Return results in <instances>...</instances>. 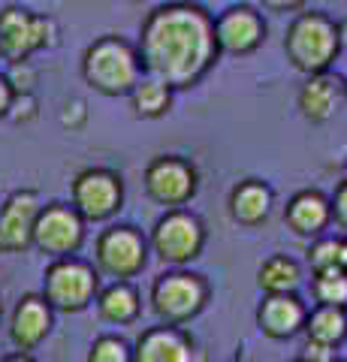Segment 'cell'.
I'll return each instance as SVG.
<instances>
[{"label":"cell","instance_id":"cell-1","mask_svg":"<svg viewBox=\"0 0 347 362\" xmlns=\"http://www.w3.org/2000/svg\"><path fill=\"white\" fill-rule=\"evenodd\" d=\"M218 54L215 21L199 6L172 4L160 6L145 18L139 40V64L154 78L190 88L211 66Z\"/></svg>","mask_w":347,"mask_h":362},{"label":"cell","instance_id":"cell-2","mask_svg":"<svg viewBox=\"0 0 347 362\" xmlns=\"http://www.w3.org/2000/svg\"><path fill=\"white\" fill-rule=\"evenodd\" d=\"M82 73H85V82L97 88L100 94H109V97L130 94L133 85L139 82V58L118 37H103L85 52Z\"/></svg>","mask_w":347,"mask_h":362},{"label":"cell","instance_id":"cell-3","mask_svg":"<svg viewBox=\"0 0 347 362\" xmlns=\"http://www.w3.org/2000/svg\"><path fill=\"white\" fill-rule=\"evenodd\" d=\"M339 49H341L339 28L320 13L299 16L293 25H290L287 40H284V52H287L290 64L302 73H323L332 64Z\"/></svg>","mask_w":347,"mask_h":362},{"label":"cell","instance_id":"cell-4","mask_svg":"<svg viewBox=\"0 0 347 362\" xmlns=\"http://www.w3.org/2000/svg\"><path fill=\"white\" fill-rule=\"evenodd\" d=\"M97 293V275L79 259H54L46 269V302L58 311H82Z\"/></svg>","mask_w":347,"mask_h":362},{"label":"cell","instance_id":"cell-5","mask_svg":"<svg viewBox=\"0 0 347 362\" xmlns=\"http://www.w3.org/2000/svg\"><path fill=\"white\" fill-rule=\"evenodd\" d=\"M208 287L199 275L187 272H170L163 275L151 290V305L160 320L166 323H184L206 305Z\"/></svg>","mask_w":347,"mask_h":362},{"label":"cell","instance_id":"cell-6","mask_svg":"<svg viewBox=\"0 0 347 362\" xmlns=\"http://www.w3.org/2000/svg\"><path fill=\"white\" fill-rule=\"evenodd\" d=\"M54 45V21L30 16L25 9L9 6L0 13V54L9 61H25L37 49Z\"/></svg>","mask_w":347,"mask_h":362},{"label":"cell","instance_id":"cell-7","mask_svg":"<svg viewBox=\"0 0 347 362\" xmlns=\"http://www.w3.org/2000/svg\"><path fill=\"white\" fill-rule=\"evenodd\" d=\"M85 235V226L79 211L66 209V206H46L37 211L33 221V245L40 251H46L52 257H70L73 251H79Z\"/></svg>","mask_w":347,"mask_h":362},{"label":"cell","instance_id":"cell-8","mask_svg":"<svg viewBox=\"0 0 347 362\" xmlns=\"http://www.w3.org/2000/svg\"><path fill=\"white\" fill-rule=\"evenodd\" d=\"M203 223H199L194 214L187 211H170L166 218L158 221L154 226V251L160 254V259L166 263H187L199 254L203 247Z\"/></svg>","mask_w":347,"mask_h":362},{"label":"cell","instance_id":"cell-9","mask_svg":"<svg viewBox=\"0 0 347 362\" xmlns=\"http://www.w3.org/2000/svg\"><path fill=\"white\" fill-rule=\"evenodd\" d=\"M97 266L112 278H133L145 266V242L133 226H112L97 239Z\"/></svg>","mask_w":347,"mask_h":362},{"label":"cell","instance_id":"cell-10","mask_svg":"<svg viewBox=\"0 0 347 362\" xmlns=\"http://www.w3.org/2000/svg\"><path fill=\"white\" fill-rule=\"evenodd\" d=\"M121 181L106 169H85L73 181V202L76 211L88 221H103L121 209Z\"/></svg>","mask_w":347,"mask_h":362},{"label":"cell","instance_id":"cell-11","mask_svg":"<svg viewBox=\"0 0 347 362\" xmlns=\"http://www.w3.org/2000/svg\"><path fill=\"white\" fill-rule=\"evenodd\" d=\"M145 190L160 206H182V202L194 197L196 173L194 166L178 160V157H158L145 169Z\"/></svg>","mask_w":347,"mask_h":362},{"label":"cell","instance_id":"cell-12","mask_svg":"<svg viewBox=\"0 0 347 362\" xmlns=\"http://www.w3.org/2000/svg\"><path fill=\"white\" fill-rule=\"evenodd\" d=\"M40 202L37 194L30 190H18L6 199L0 209V254H16L25 251L33 242V221H37Z\"/></svg>","mask_w":347,"mask_h":362},{"label":"cell","instance_id":"cell-13","mask_svg":"<svg viewBox=\"0 0 347 362\" xmlns=\"http://www.w3.org/2000/svg\"><path fill=\"white\" fill-rule=\"evenodd\" d=\"M266 25L260 21V16L248 6H233L227 9L218 21H215V40L218 49L230 52V54H248L257 45L263 42Z\"/></svg>","mask_w":347,"mask_h":362},{"label":"cell","instance_id":"cell-14","mask_svg":"<svg viewBox=\"0 0 347 362\" xmlns=\"http://www.w3.org/2000/svg\"><path fill=\"white\" fill-rule=\"evenodd\" d=\"M344 100V82L329 73H311L308 85L299 90V109L308 121H329Z\"/></svg>","mask_w":347,"mask_h":362},{"label":"cell","instance_id":"cell-15","mask_svg":"<svg viewBox=\"0 0 347 362\" xmlns=\"http://www.w3.org/2000/svg\"><path fill=\"white\" fill-rule=\"evenodd\" d=\"M257 320L269 338H290L305 323V308L293 293H269V299L257 311Z\"/></svg>","mask_w":347,"mask_h":362},{"label":"cell","instance_id":"cell-16","mask_svg":"<svg viewBox=\"0 0 347 362\" xmlns=\"http://www.w3.org/2000/svg\"><path fill=\"white\" fill-rule=\"evenodd\" d=\"M52 305L40 296H25L13 311V323H9V335L21 350L37 347L52 329Z\"/></svg>","mask_w":347,"mask_h":362},{"label":"cell","instance_id":"cell-17","mask_svg":"<svg viewBox=\"0 0 347 362\" xmlns=\"http://www.w3.org/2000/svg\"><path fill=\"white\" fill-rule=\"evenodd\" d=\"M139 362H187L190 359V341L172 329V326H160V329H148L136 344Z\"/></svg>","mask_w":347,"mask_h":362},{"label":"cell","instance_id":"cell-18","mask_svg":"<svg viewBox=\"0 0 347 362\" xmlns=\"http://www.w3.org/2000/svg\"><path fill=\"white\" fill-rule=\"evenodd\" d=\"M329 218H332V209H329L327 197L317 194V190H302L287 206V223L293 226V233H299V235L320 233L323 226L329 223Z\"/></svg>","mask_w":347,"mask_h":362},{"label":"cell","instance_id":"cell-19","mask_svg":"<svg viewBox=\"0 0 347 362\" xmlns=\"http://www.w3.org/2000/svg\"><path fill=\"white\" fill-rule=\"evenodd\" d=\"M269 206H272V194H269V187L260 185V181H242L230 197L233 218L239 223H248V226L266 221Z\"/></svg>","mask_w":347,"mask_h":362},{"label":"cell","instance_id":"cell-20","mask_svg":"<svg viewBox=\"0 0 347 362\" xmlns=\"http://www.w3.org/2000/svg\"><path fill=\"white\" fill-rule=\"evenodd\" d=\"M97 308L100 317L109 323H130L139 314V296L130 284H112L109 290L100 293Z\"/></svg>","mask_w":347,"mask_h":362},{"label":"cell","instance_id":"cell-21","mask_svg":"<svg viewBox=\"0 0 347 362\" xmlns=\"http://www.w3.org/2000/svg\"><path fill=\"white\" fill-rule=\"evenodd\" d=\"M130 97H133L136 115H142V118H160V115H166V109L172 103L170 85L160 82V78H142V82L133 85Z\"/></svg>","mask_w":347,"mask_h":362},{"label":"cell","instance_id":"cell-22","mask_svg":"<svg viewBox=\"0 0 347 362\" xmlns=\"http://www.w3.org/2000/svg\"><path fill=\"white\" fill-rule=\"evenodd\" d=\"M305 329H308V338L335 347L347 335V314L339 305H320V308L308 317Z\"/></svg>","mask_w":347,"mask_h":362},{"label":"cell","instance_id":"cell-23","mask_svg":"<svg viewBox=\"0 0 347 362\" xmlns=\"http://www.w3.org/2000/svg\"><path fill=\"white\" fill-rule=\"evenodd\" d=\"M299 266L290 257H272L260 266L257 284L266 293H293L299 287Z\"/></svg>","mask_w":347,"mask_h":362},{"label":"cell","instance_id":"cell-24","mask_svg":"<svg viewBox=\"0 0 347 362\" xmlns=\"http://www.w3.org/2000/svg\"><path fill=\"white\" fill-rule=\"evenodd\" d=\"M314 296L320 305L347 308V269L314 272Z\"/></svg>","mask_w":347,"mask_h":362},{"label":"cell","instance_id":"cell-25","mask_svg":"<svg viewBox=\"0 0 347 362\" xmlns=\"http://www.w3.org/2000/svg\"><path fill=\"white\" fill-rule=\"evenodd\" d=\"M308 263L314 272H327V269H347V242L344 239H327L317 242L308 254Z\"/></svg>","mask_w":347,"mask_h":362},{"label":"cell","instance_id":"cell-26","mask_svg":"<svg viewBox=\"0 0 347 362\" xmlns=\"http://www.w3.org/2000/svg\"><path fill=\"white\" fill-rule=\"evenodd\" d=\"M127 359H130V350L121 338L106 335L91 347V362H127Z\"/></svg>","mask_w":347,"mask_h":362},{"label":"cell","instance_id":"cell-27","mask_svg":"<svg viewBox=\"0 0 347 362\" xmlns=\"http://www.w3.org/2000/svg\"><path fill=\"white\" fill-rule=\"evenodd\" d=\"M6 82L13 88V94H30L33 85H37V70H33L28 61H13Z\"/></svg>","mask_w":347,"mask_h":362},{"label":"cell","instance_id":"cell-28","mask_svg":"<svg viewBox=\"0 0 347 362\" xmlns=\"http://www.w3.org/2000/svg\"><path fill=\"white\" fill-rule=\"evenodd\" d=\"M85 118H88V109H85L82 100H70V103L64 106V112H61L64 127H82Z\"/></svg>","mask_w":347,"mask_h":362},{"label":"cell","instance_id":"cell-29","mask_svg":"<svg viewBox=\"0 0 347 362\" xmlns=\"http://www.w3.org/2000/svg\"><path fill=\"white\" fill-rule=\"evenodd\" d=\"M13 106H16V112H13L16 121H28V118L37 115V103H33L30 94H16L13 97ZM13 106H9V109H13Z\"/></svg>","mask_w":347,"mask_h":362},{"label":"cell","instance_id":"cell-30","mask_svg":"<svg viewBox=\"0 0 347 362\" xmlns=\"http://www.w3.org/2000/svg\"><path fill=\"white\" fill-rule=\"evenodd\" d=\"M335 354H332V344H323V341H314V338H308L305 344V354L302 359H317V362H329Z\"/></svg>","mask_w":347,"mask_h":362},{"label":"cell","instance_id":"cell-31","mask_svg":"<svg viewBox=\"0 0 347 362\" xmlns=\"http://www.w3.org/2000/svg\"><path fill=\"white\" fill-rule=\"evenodd\" d=\"M332 214H335V221H339L341 226H347V181H341L339 190H335V199H332Z\"/></svg>","mask_w":347,"mask_h":362},{"label":"cell","instance_id":"cell-32","mask_svg":"<svg viewBox=\"0 0 347 362\" xmlns=\"http://www.w3.org/2000/svg\"><path fill=\"white\" fill-rule=\"evenodd\" d=\"M13 88H9V82L6 78H0V115H6L9 112V106H13Z\"/></svg>","mask_w":347,"mask_h":362},{"label":"cell","instance_id":"cell-33","mask_svg":"<svg viewBox=\"0 0 347 362\" xmlns=\"http://www.w3.org/2000/svg\"><path fill=\"white\" fill-rule=\"evenodd\" d=\"M263 6H269V9H278V13H284V9H296L302 0H260Z\"/></svg>","mask_w":347,"mask_h":362},{"label":"cell","instance_id":"cell-34","mask_svg":"<svg viewBox=\"0 0 347 362\" xmlns=\"http://www.w3.org/2000/svg\"><path fill=\"white\" fill-rule=\"evenodd\" d=\"M339 45H341V49H347V21H341V25H339Z\"/></svg>","mask_w":347,"mask_h":362},{"label":"cell","instance_id":"cell-35","mask_svg":"<svg viewBox=\"0 0 347 362\" xmlns=\"http://www.w3.org/2000/svg\"><path fill=\"white\" fill-rule=\"evenodd\" d=\"M344 266H347V263H344Z\"/></svg>","mask_w":347,"mask_h":362}]
</instances>
